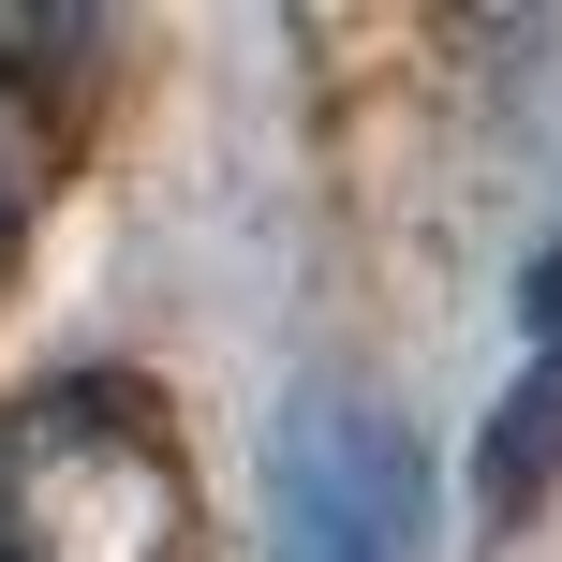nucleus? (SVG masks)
Wrapping results in <instances>:
<instances>
[{"label":"nucleus","instance_id":"nucleus-1","mask_svg":"<svg viewBox=\"0 0 562 562\" xmlns=\"http://www.w3.org/2000/svg\"><path fill=\"white\" fill-rule=\"evenodd\" d=\"M0 562H207L148 385H30L0 415Z\"/></svg>","mask_w":562,"mask_h":562},{"label":"nucleus","instance_id":"nucleus-2","mask_svg":"<svg viewBox=\"0 0 562 562\" xmlns=\"http://www.w3.org/2000/svg\"><path fill=\"white\" fill-rule=\"evenodd\" d=\"M252 562H445V459L385 385H296L267 415Z\"/></svg>","mask_w":562,"mask_h":562},{"label":"nucleus","instance_id":"nucleus-3","mask_svg":"<svg viewBox=\"0 0 562 562\" xmlns=\"http://www.w3.org/2000/svg\"><path fill=\"white\" fill-rule=\"evenodd\" d=\"M562 474V237L518 267V370L488 400V445H474V518H533Z\"/></svg>","mask_w":562,"mask_h":562},{"label":"nucleus","instance_id":"nucleus-4","mask_svg":"<svg viewBox=\"0 0 562 562\" xmlns=\"http://www.w3.org/2000/svg\"><path fill=\"white\" fill-rule=\"evenodd\" d=\"M30 223H45V119H30V89L0 75V267L30 252Z\"/></svg>","mask_w":562,"mask_h":562}]
</instances>
